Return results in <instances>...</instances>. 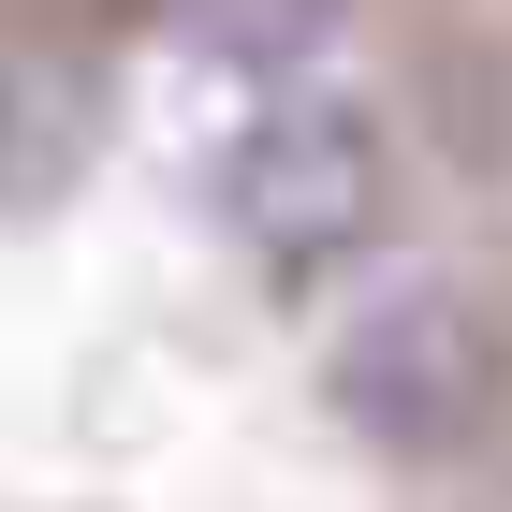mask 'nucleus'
Masks as SVG:
<instances>
[{
    "mask_svg": "<svg viewBox=\"0 0 512 512\" xmlns=\"http://www.w3.org/2000/svg\"><path fill=\"white\" fill-rule=\"evenodd\" d=\"M0 512H512V0H0Z\"/></svg>",
    "mask_w": 512,
    "mask_h": 512,
    "instance_id": "nucleus-1",
    "label": "nucleus"
}]
</instances>
